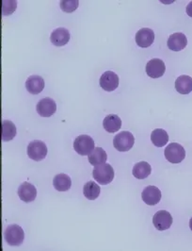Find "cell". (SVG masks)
I'll return each mask as SVG.
<instances>
[{
  "mask_svg": "<svg viewBox=\"0 0 192 251\" xmlns=\"http://www.w3.org/2000/svg\"><path fill=\"white\" fill-rule=\"evenodd\" d=\"M151 141L155 147L162 148L167 145L169 141V135L162 128H156L151 134Z\"/></svg>",
  "mask_w": 192,
  "mask_h": 251,
  "instance_id": "obj_23",
  "label": "cell"
},
{
  "mask_svg": "<svg viewBox=\"0 0 192 251\" xmlns=\"http://www.w3.org/2000/svg\"><path fill=\"white\" fill-rule=\"evenodd\" d=\"M70 32L64 27H59L51 33V43L56 47H64L70 41Z\"/></svg>",
  "mask_w": 192,
  "mask_h": 251,
  "instance_id": "obj_15",
  "label": "cell"
},
{
  "mask_svg": "<svg viewBox=\"0 0 192 251\" xmlns=\"http://www.w3.org/2000/svg\"><path fill=\"white\" fill-rule=\"evenodd\" d=\"M100 186L96 184L94 181H89L84 185L83 188V194L85 198H87L90 201L96 200L100 195Z\"/></svg>",
  "mask_w": 192,
  "mask_h": 251,
  "instance_id": "obj_24",
  "label": "cell"
},
{
  "mask_svg": "<svg viewBox=\"0 0 192 251\" xmlns=\"http://www.w3.org/2000/svg\"><path fill=\"white\" fill-rule=\"evenodd\" d=\"M151 172H152V167L146 162L136 163L133 167V176L139 179L146 178L147 176H150Z\"/></svg>",
  "mask_w": 192,
  "mask_h": 251,
  "instance_id": "obj_21",
  "label": "cell"
},
{
  "mask_svg": "<svg viewBox=\"0 0 192 251\" xmlns=\"http://www.w3.org/2000/svg\"><path fill=\"white\" fill-rule=\"evenodd\" d=\"M36 110L42 117H50L57 111V104L50 98H45L39 101Z\"/></svg>",
  "mask_w": 192,
  "mask_h": 251,
  "instance_id": "obj_12",
  "label": "cell"
},
{
  "mask_svg": "<svg viewBox=\"0 0 192 251\" xmlns=\"http://www.w3.org/2000/svg\"><path fill=\"white\" fill-rule=\"evenodd\" d=\"M187 14L190 16V17H192V1L187 6Z\"/></svg>",
  "mask_w": 192,
  "mask_h": 251,
  "instance_id": "obj_27",
  "label": "cell"
},
{
  "mask_svg": "<svg viewBox=\"0 0 192 251\" xmlns=\"http://www.w3.org/2000/svg\"><path fill=\"white\" fill-rule=\"evenodd\" d=\"M154 227L160 231L170 228L172 224V216L167 211H159L153 217Z\"/></svg>",
  "mask_w": 192,
  "mask_h": 251,
  "instance_id": "obj_7",
  "label": "cell"
},
{
  "mask_svg": "<svg viewBox=\"0 0 192 251\" xmlns=\"http://www.w3.org/2000/svg\"><path fill=\"white\" fill-rule=\"evenodd\" d=\"M93 178L102 185L109 184L114 178V170L110 164L104 163L96 166L92 171Z\"/></svg>",
  "mask_w": 192,
  "mask_h": 251,
  "instance_id": "obj_1",
  "label": "cell"
},
{
  "mask_svg": "<svg viewBox=\"0 0 192 251\" xmlns=\"http://www.w3.org/2000/svg\"><path fill=\"white\" fill-rule=\"evenodd\" d=\"M135 138L129 131H122L118 133L113 140V146L120 152L129 151L134 146Z\"/></svg>",
  "mask_w": 192,
  "mask_h": 251,
  "instance_id": "obj_3",
  "label": "cell"
},
{
  "mask_svg": "<svg viewBox=\"0 0 192 251\" xmlns=\"http://www.w3.org/2000/svg\"><path fill=\"white\" fill-rule=\"evenodd\" d=\"M142 201L149 206H154L161 200V191L155 186H147L142 191Z\"/></svg>",
  "mask_w": 192,
  "mask_h": 251,
  "instance_id": "obj_11",
  "label": "cell"
},
{
  "mask_svg": "<svg viewBox=\"0 0 192 251\" xmlns=\"http://www.w3.org/2000/svg\"><path fill=\"white\" fill-rule=\"evenodd\" d=\"M16 135V126L12 121H1V140L3 142L12 141Z\"/></svg>",
  "mask_w": 192,
  "mask_h": 251,
  "instance_id": "obj_18",
  "label": "cell"
},
{
  "mask_svg": "<svg viewBox=\"0 0 192 251\" xmlns=\"http://www.w3.org/2000/svg\"><path fill=\"white\" fill-rule=\"evenodd\" d=\"M4 238L9 246L19 247L24 242L25 233L21 226L18 225H10L5 229Z\"/></svg>",
  "mask_w": 192,
  "mask_h": 251,
  "instance_id": "obj_2",
  "label": "cell"
},
{
  "mask_svg": "<svg viewBox=\"0 0 192 251\" xmlns=\"http://www.w3.org/2000/svg\"><path fill=\"white\" fill-rule=\"evenodd\" d=\"M53 185L56 190L60 192H65L71 188L72 180L70 176L66 174H59L54 177Z\"/></svg>",
  "mask_w": 192,
  "mask_h": 251,
  "instance_id": "obj_20",
  "label": "cell"
},
{
  "mask_svg": "<svg viewBox=\"0 0 192 251\" xmlns=\"http://www.w3.org/2000/svg\"><path fill=\"white\" fill-rule=\"evenodd\" d=\"M167 45H168V48L171 50H183L187 47V45H188V39H187L185 34H183L181 32L173 33L172 35H171L170 38L168 39Z\"/></svg>",
  "mask_w": 192,
  "mask_h": 251,
  "instance_id": "obj_14",
  "label": "cell"
},
{
  "mask_svg": "<svg viewBox=\"0 0 192 251\" xmlns=\"http://www.w3.org/2000/svg\"><path fill=\"white\" fill-rule=\"evenodd\" d=\"M88 159H89V162L91 165L98 166V165L106 163L107 159V152L101 148H95L89 155Z\"/></svg>",
  "mask_w": 192,
  "mask_h": 251,
  "instance_id": "obj_22",
  "label": "cell"
},
{
  "mask_svg": "<svg viewBox=\"0 0 192 251\" xmlns=\"http://www.w3.org/2000/svg\"><path fill=\"white\" fill-rule=\"evenodd\" d=\"M175 89L181 95H189L192 91V76L180 75L175 80Z\"/></svg>",
  "mask_w": 192,
  "mask_h": 251,
  "instance_id": "obj_19",
  "label": "cell"
},
{
  "mask_svg": "<svg viewBox=\"0 0 192 251\" xmlns=\"http://www.w3.org/2000/svg\"><path fill=\"white\" fill-rule=\"evenodd\" d=\"M16 9V1H2V14L7 16L13 13Z\"/></svg>",
  "mask_w": 192,
  "mask_h": 251,
  "instance_id": "obj_26",
  "label": "cell"
},
{
  "mask_svg": "<svg viewBox=\"0 0 192 251\" xmlns=\"http://www.w3.org/2000/svg\"><path fill=\"white\" fill-rule=\"evenodd\" d=\"M165 158L171 163H180L186 157L185 149L177 143L170 144L164 152Z\"/></svg>",
  "mask_w": 192,
  "mask_h": 251,
  "instance_id": "obj_4",
  "label": "cell"
},
{
  "mask_svg": "<svg viewBox=\"0 0 192 251\" xmlns=\"http://www.w3.org/2000/svg\"><path fill=\"white\" fill-rule=\"evenodd\" d=\"M18 196L24 202L29 203L35 201L37 197V190L31 183L24 182L18 188Z\"/></svg>",
  "mask_w": 192,
  "mask_h": 251,
  "instance_id": "obj_13",
  "label": "cell"
},
{
  "mask_svg": "<svg viewBox=\"0 0 192 251\" xmlns=\"http://www.w3.org/2000/svg\"><path fill=\"white\" fill-rule=\"evenodd\" d=\"M166 71L165 63L162 60L153 59L149 61L146 65V73L152 78H158L164 75Z\"/></svg>",
  "mask_w": 192,
  "mask_h": 251,
  "instance_id": "obj_8",
  "label": "cell"
},
{
  "mask_svg": "<svg viewBox=\"0 0 192 251\" xmlns=\"http://www.w3.org/2000/svg\"><path fill=\"white\" fill-rule=\"evenodd\" d=\"M100 86L107 92H112L119 86V76L112 71L105 72L100 77Z\"/></svg>",
  "mask_w": 192,
  "mask_h": 251,
  "instance_id": "obj_9",
  "label": "cell"
},
{
  "mask_svg": "<svg viewBox=\"0 0 192 251\" xmlns=\"http://www.w3.org/2000/svg\"><path fill=\"white\" fill-rule=\"evenodd\" d=\"M190 227H191V229L192 230V217L191 218V220H190Z\"/></svg>",
  "mask_w": 192,
  "mask_h": 251,
  "instance_id": "obj_28",
  "label": "cell"
},
{
  "mask_svg": "<svg viewBox=\"0 0 192 251\" xmlns=\"http://www.w3.org/2000/svg\"><path fill=\"white\" fill-rule=\"evenodd\" d=\"M27 155L31 160L40 162L47 155L46 145L42 141H32L27 147Z\"/></svg>",
  "mask_w": 192,
  "mask_h": 251,
  "instance_id": "obj_6",
  "label": "cell"
},
{
  "mask_svg": "<svg viewBox=\"0 0 192 251\" xmlns=\"http://www.w3.org/2000/svg\"><path fill=\"white\" fill-rule=\"evenodd\" d=\"M26 88L31 95H38L44 88V80L40 75H30L26 79Z\"/></svg>",
  "mask_w": 192,
  "mask_h": 251,
  "instance_id": "obj_16",
  "label": "cell"
},
{
  "mask_svg": "<svg viewBox=\"0 0 192 251\" xmlns=\"http://www.w3.org/2000/svg\"><path fill=\"white\" fill-rule=\"evenodd\" d=\"M103 126L107 132L114 133L122 127V120L116 114H109L104 119Z\"/></svg>",
  "mask_w": 192,
  "mask_h": 251,
  "instance_id": "obj_17",
  "label": "cell"
},
{
  "mask_svg": "<svg viewBox=\"0 0 192 251\" xmlns=\"http://www.w3.org/2000/svg\"><path fill=\"white\" fill-rule=\"evenodd\" d=\"M135 40H136L137 45L140 48H142V49L149 48L154 43V31L152 29H150V28H141L137 32Z\"/></svg>",
  "mask_w": 192,
  "mask_h": 251,
  "instance_id": "obj_10",
  "label": "cell"
},
{
  "mask_svg": "<svg viewBox=\"0 0 192 251\" xmlns=\"http://www.w3.org/2000/svg\"><path fill=\"white\" fill-rule=\"evenodd\" d=\"M78 7L77 0H62L61 1V9L64 13H71L75 12Z\"/></svg>",
  "mask_w": 192,
  "mask_h": 251,
  "instance_id": "obj_25",
  "label": "cell"
},
{
  "mask_svg": "<svg viewBox=\"0 0 192 251\" xmlns=\"http://www.w3.org/2000/svg\"><path fill=\"white\" fill-rule=\"evenodd\" d=\"M74 149L80 156L90 155L94 148V141L89 135H80L74 142Z\"/></svg>",
  "mask_w": 192,
  "mask_h": 251,
  "instance_id": "obj_5",
  "label": "cell"
}]
</instances>
